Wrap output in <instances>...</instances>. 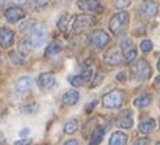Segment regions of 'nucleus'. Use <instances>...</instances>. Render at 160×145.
Returning a JSON list of instances; mask_svg holds the SVG:
<instances>
[{"mask_svg": "<svg viewBox=\"0 0 160 145\" xmlns=\"http://www.w3.org/2000/svg\"><path fill=\"white\" fill-rule=\"evenodd\" d=\"M128 22H130L128 13L127 12H118V13L111 16L110 22H108V27H110L112 35H120L128 26Z\"/></svg>", "mask_w": 160, "mask_h": 145, "instance_id": "f257e3e1", "label": "nucleus"}, {"mask_svg": "<svg viewBox=\"0 0 160 145\" xmlns=\"http://www.w3.org/2000/svg\"><path fill=\"white\" fill-rule=\"evenodd\" d=\"M95 17L91 15H78L75 16L74 22L71 23L72 25V33L74 35H81L84 33V32H87L88 29H91V27L95 25Z\"/></svg>", "mask_w": 160, "mask_h": 145, "instance_id": "f03ea898", "label": "nucleus"}, {"mask_svg": "<svg viewBox=\"0 0 160 145\" xmlns=\"http://www.w3.org/2000/svg\"><path fill=\"white\" fill-rule=\"evenodd\" d=\"M102 106L107 109H118L123 106L124 104V93L121 91L116 89L111 92H107L101 99Z\"/></svg>", "mask_w": 160, "mask_h": 145, "instance_id": "7ed1b4c3", "label": "nucleus"}, {"mask_svg": "<svg viewBox=\"0 0 160 145\" xmlns=\"http://www.w3.org/2000/svg\"><path fill=\"white\" fill-rule=\"evenodd\" d=\"M152 75V69H150V65L146 62V60H137L134 63L133 69H131V76H133L134 81L137 82H144L150 78Z\"/></svg>", "mask_w": 160, "mask_h": 145, "instance_id": "20e7f679", "label": "nucleus"}, {"mask_svg": "<svg viewBox=\"0 0 160 145\" xmlns=\"http://www.w3.org/2000/svg\"><path fill=\"white\" fill-rule=\"evenodd\" d=\"M91 79H92V69H91V68H85V69L82 71V73L71 75V76L68 78V81H69V83H71L72 86L79 88V86H84V85H87V83H89Z\"/></svg>", "mask_w": 160, "mask_h": 145, "instance_id": "39448f33", "label": "nucleus"}, {"mask_svg": "<svg viewBox=\"0 0 160 145\" xmlns=\"http://www.w3.org/2000/svg\"><path fill=\"white\" fill-rule=\"evenodd\" d=\"M110 42V35H107L104 30H95L89 36V45L94 49H104Z\"/></svg>", "mask_w": 160, "mask_h": 145, "instance_id": "423d86ee", "label": "nucleus"}, {"mask_svg": "<svg viewBox=\"0 0 160 145\" xmlns=\"http://www.w3.org/2000/svg\"><path fill=\"white\" fill-rule=\"evenodd\" d=\"M140 13L146 19L156 17L157 13H159V4L154 0H143L142 6H140Z\"/></svg>", "mask_w": 160, "mask_h": 145, "instance_id": "0eeeda50", "label": "nucleus"}, {"mask_svg": "<svg viewBox=\"0 0 160 145\" xmlns=\"http://www.w3.org/2000/svg\"><path fill=\"white\" fill-rule=\"evenodd\" d=\"M26 16V12L23 10L22 7L19 6H10L4 10V17L8 20L9 23H18L20 20H23Z\"/></svg>", "mask_w": 160, "mask_h": 145, "instance_id": "6e6552de", "label": "nucleus"}, {"mask_svg": "<svg viewBox=\"0 0 160 145\" xmlns=\"http://www.w3.org/2000/svg\"><path fill=\"white\" fill-rule=\"evenodd\" d=\"M46 36H48V35H46V30L45 29H42V27H35V29L29 33L28 39H29V42L32 43V48L36 49L45 43Z\"/></svg>", "mask_w": 160, "mask_h": 145, "instance_id": "1a4fd4ad", "label": "nucleus"}, {"mask_svg": "<svg viewBox=\"0 0 160 145\" xmlns=\"http://www.w3.org/2000/svg\"><path fill=\"white\" fill-rule=\"evenodd\" d=\"M38 86L41 88L42 91H51L52 88L56 86V78L53 76V73H49V72H45L38 76Z\"/></svg>", "mask_w": 160, "mask_h": 145, "instance_id": "9d476101", "label": "nucleus"}, {"mask_svg": "<svg viewBox=\"0 0 160 145\" xmlns=\"http://www.w3.org/2000/svg\"><path fill=\"white\" fill-rule=\"evenodd\" d=\"M77 7L82 12H95V13H101L104 10L100 0H78Z\"/></svg>", "mask_w": 160, "mask_h": 145, "instance_id": "9b49d317", "label": "nucleus"}, {"mask_svg": "<svg viewBox=\"0 0 160 145\" xmlns=\"http://www.w3.org/2000/svg\"><path fill=\"white\" fill-rule=\"evenodd\" d=\"M15 42V32L9 27H0V46L3 49H9L13 46Z\"/></svg>", "mask_w": 160, "mask_h": 145, "instance_id": "f8f14e48", "label": "nucleus"}, {"mask_svg": "<svg viewBox=\"0 0 160 145\" xmlns=\"http://www.w3.org/2000/svg\"><path fill=\"white\" fill-rule=\"evenodd\" d=\"M30 89H32V79H30L29 76H20V78L15 82V91L20 96L26 95Z\"/></svg>", "mask_w": 160, "mask_h": 145, "instance_id": "ddd939ff", "label": "nucleus"}, {"mask_svg": "<svg viewBox=\"0 0 160 145\" xmlns=\"http://www.w3.org/2000/svg\"><path fill=\"white\" fill-rule=\"evenodd\" d=\"M121 60H123V55H121L118 50H116V49L108 50V52L104 55V62L108 65V66H116V65H118Z\"/></svg>", "mask_w": 160, "mask_h": 145, "instance_id": "4468645a", "label": "nucleus"}, {"mask_svg": "<svg viewBox=\"0 0 160 145\" xmlns=\"http://www.w3.org/2000/svg\"><path fill=\"white\" fill-rule=\"evenodd\" d=\"M117 127L118 128H124V129H130L133 127V118L130 115V111L126 109L124 114L120 115V118L117 119Z\"/></svg>", "mask_w": 160, "mask_h": 145, "instance_id": "2eb2a0df", "label": "nucleus"}, {"mask_svg": "<svg viewBox=\"0 0 160 145\" xmlns=\"http://www.w3.org/2000/svg\"><path fill=\"white\" fill-rule=\"evenodd\" d=\"M127 141H128V137L127 134L121 132V131H116L111 134V138L108 141V145H127Z\"/></svg>", "mask_w": 160, "mask_h": 145, "instance_id": "dca6fc26", "label": "nucleus"}, {"mask_svg": "<svg viewBox=\"0 0 160 145\" xmlns=\"http://www.w3.org/2000/svg\"><path fill=\"white\" fill-rule=\"evenodd\" d=\"M79 101V92L78 91H67V92L62 95V104L68 105V106H72Z\"/></svg>", "mask_w": 160, "mask_h": 145, "instance_id": "f3484780", "label": "nucleus"}, {"mask_svg": "<svg viewBox=\"0 0 160 145\" xmlns=\"http://www.w3.org/2000/svg\"><path fill=\"white\" fill-rule=\"evenodd\" d=\"M154 128H156V121H154L153 118H146L138 124V131H140L142 134H146V135L150 134V132H153Z\"/></svg>", "mask_w": 160, "mask_h": 145, "instance_id": "a211bd4d", "label": "nucleus"}, {"mask_svg": "<svg viewBox=\"0 0 160 145\" xmlns=\"http://www.w3.org/2000/svg\"><path fill=\"white\" fill-rule=\"evenodd\" d=\"M105 135V129L102 127H97L94 129V132L91 134V138H89L88 145H100V142L102 141V138Z\"/></svg>", "mask_w": 160, "mask_h": 145, "instance_id": "6ab92c4d", "label": "nucleus"}, {"mask_svg": "<svg viewBox=\"0 0 160 145\" xmlns=\"http://www.w3.org/2000/svg\"><path fill=\"white\" fill-rule=\"evenodd\" d=\"M136 58H137V49L134 48L133 45L128 46L127 49H124V50H123V60H124V63H133L134 60H136Z\"/></svg>", "mask_w": 160, "mask_h": 145, "instance_id": "aec40b11", "label": "nucleus"}, {"mask_svg": "<svg viewBox=\"0 0 160 145\" xmlns=\"http://www.w3.org/2000/svg\"><path fill=\"white\" fill-rule=\"evenodd\" d=\"M152 104V96L150 95H140V96L134 98L133 105L136 108H147Z\"/></svg>", "mask_w": 160, "mask_h": 145, "instance_id": "412c9836", "label": "nucleus"}, {"mask_svg": "<svg viewBox=\"0 0 160 145\" xmlns=\"http://www.w3.org/2000/svg\"><path fill=\"white\" fill-rule=\"evenodd\" d=\"M18 50L22 53L23 56H28L30 52H32V50H33V48H32V43L29 42V39H28V37H25V39H23V40L19 43V49H18Z\"/></svg>", "mask_w": 160, "mask_h": 145, "instance_id": "4be33fe9", "label": "nucleus"}, {"mask_svg": "<svg viewBox=\"0 0 160 145\" xmlns=\"http://www.w3.org/2000/svg\"><path fill=\"white\" fill-rule=\"evenodd\" d=\"M77 129H78V121H75V119H69V121H67L65 125H63V132H65V134L72 135L77 132Z\"/></svg>", "mask_w": 160, "mask_h": 145, "instance_id": "5701e85b", "label": "nucleus"}, {"mask_svg": "<svg viewBox=\"0 0 160 145\" xmlns=\"http://www.w3.org/2000/svg\"><path fill=\"white\" fill-rule=\"evenodd\" d=\"M61 50H62V46L55 42V43H51V45L46 48V50H45V56H46V58H51V56L58 55Z\"/></svg>", "mask_w": 160, "mask_h": 145, "instance_id": "b1692460", "label": "nucleus"}, {"mask_svg": "<svg viewBox=\"0 0 160 145\" xmlns=\"http://www.w3.org/2000/svg\"><path fill=\"white\" fill-rule=\"evenodd\" d=\"M68 27H69V15H62L58 19V29L62 33H65L68 30Z\"/></svg>", "mask_w": 160, "mask_h": 145, "instance_id": "393cba45", "label": "nucleus"}, {"mask_svg": "<svg viewBox=\"0 0 160 145\" xmlns=\"http://www.w3.org/2000/svg\"><path fill=\"white\" fill-rule=\"evenodd\" d=\"M49 4H51L49 0H32V7L36 12H41V10H43V9H46Z\"/></svg>", "mask_w": 160, "mask_h": 145, "instance_id": "a878e982", "label": "nucleus"}, {"mask_svg": "<svg viewBox=\"0 0 160 145\" xmlns=\"http://www.w3.org/2000/svg\"><path fill=\"white\" fill-rule=\"evenodd\" d=\"M20 112L23 115H33L38 112V104H29V105H25L20 108Z\"/></svg>", "mask_w": 160, "mask_h": 145, "instance_id": "bb28decb", "label": "nucleus"}, {"mask_svg": "<svg viewBox=\"0 0 160 145\" xmlns=\"http://www.w3.org/2000/svg\"><path fill=\"white\" fill-rule=\"evenodd\" d=\"M25 58L26 56H23L22 53L19 52V50H16V52H12L10 53V60L13 62L15 65H22L23 62H25Z\"/></svg>", "mask_w": 160, "mask_h": 145, "instance_id": "cd10ccee", "label": "nucleus"}, {"mask_svg": "<svg viewBox=\"0 0 160 145\" xmlns=\"http://www.w3.org/2000/svg\"><path fill=\"white\" fill-rule=\"evenodd\" d=\"M112 2H114V6H116L117 9L124 10V9H127L128 6H130L133 0H112Z\"/></svg>", "mask_w": 160, "mask_h": 145, "instance_id": "c85d7f7f", "label": "nucleus"}, {"mask_svg": "<svg viewBox=\"0 0 160 145\" xmlns=\"http://www.w3.org/2000/svg\"><path fill=\"white\" fill-rule=\"evenodd\" d=\"M140 49H142V52L144 53H149L150 50L153 49V42L149 40V39H144V40L140 43Z\"/></svg>", "mask_w": 160, "mask_h": 145, "instance_id": "c756f323", "label": "nucleus"}, {"mask_svg": "<svg viewBox=\"0 0 160 145\" xmlns=\"http://www.w3.org/2000/svg\"><path fill=\"white\" fill-rule=\"evenodd\" d=\"M118 46H120V49H121V50H124V49H127V48H128V46H131V42H130V39H128V37H126V36L120 37V40H118Z\"/></svg>", "mask_w": 160, "mask_h": 145, "instance_id": "7c9ffc66", "label": "nucleus"}, {"mask_svg": "<svg viewBox=\"0 0 160 145\" xmlns=\"http://www.w3.org/2000/svg\"><path fill=\"white\" fill-rule=\"evenodd\" d=\"M35 27H36V20H35V19H30V20L26 22V25H23L22 26V30H29V33H30Z\"/></svg>", "mask_w": 160, "mask_h": 145, "instance_id": "2f4dec72", "label": "nucleus"}, {"mask_svg": "<svg viewBox=\"0 0 160 145\" xmlns=\"http://www.w3.org/2000/svg\"><path fill=\"white\" fill-rule=\"evenodd\" d=\"M32 141H30L29 138H22V139H19V141L15 142V145H30Z\"/></svg>", "mask_w": 160, "mask_h": 145, "instance_id": "473e14b6", "label": "nucleus"}, {"mask_svg": "<svg viewBox=\"0 0 160 145\" xmlns=\"http://www.w3.org/2000/svg\"><path fill=\"white\" fill-rule=\"evenodd\" d=\"M149 144V138H140L134 142V145H147Z\"/></svg>", "mask_w": 160, "mask_h": 145, "instance_id": "72a5a7b5", "label": "nucleus"}, {"mask_svg": "<svg viewBox=\"0 0 160 145\" xmlns=\"http://www.w3.org/2000/svg\"><path fill=\"white\" fill-rule=\"evenodd\" d=\"M126 79H127V76L124 72H120V73L117 75V81L118 82H126Z\"/></svg>", "mask_w": 160, "mask_h": 145, "instance_id": "f704fd0d", "label": "nucleus"}, {"mask_svg": "<svg viewBox=\"0 0 160 145\" xmlns=\"http://www.w3.org/2000/svg\"><path fill=\"white\" fill-rule=\"evenodd\" d=\"M95 105H97V101H92V102H91V104H89V105H87L85 111H87V112H88V114H89V112L92 111V108H94V106H95Z\"/></svg>", "mask_w": 160, "mask_h": 145, "instance_id": "c9c22d12", "label": "nucleus"}, {"mask_svg": "<svg viewBox=\"0 0 160 145\" xmlns=\"http://www.w3.org/2000/svg\"><path fill=\"white\" fill-rule=\"evenodd\" d=\"M63 145H79V142L77 139H68V141L63 142Z\"/></svg>", "mask_w": 160, "mask_h": 145, "instance_id": "e433bc0d", "label": "nucleus"}, {"mask_svg": "<svg viewBox=\"0 0 160 145\" xmlns=\"http://www.w3.org/2000/svg\"><path fill=\"white\" fill-rule=\"evenodd\" d=\"M101 79H102V75H97V78H95V82L91 83V86H97L98 83H101Z\"/></svg>", "mask_w": 160, "mask_h": 145, "instance_id": "4c0bfd02", "label": "nucleus"}, {"mask_svg": "<svg viewBox=\"0 0 160 145\" xmlns=\"http://www.w3.org/2000/svg\"><path fill=\"white\" fill-rule=\"evenodd\" d=\"M26 134H29V129H28V128H25V129L20 131V135H26Z\"/></svg>", "mask_w": 160, "mask_h": 145, "instance_id": "58836bf2", "label": "nucleus"}, {"mask_svg": "<svg viewBox=\"0 0 160 145\" xmlns=\"http://www.w3.org/2000/svg\"><path fill=\"white\" fill-rule=\"evenodd\" d=\"M154 85H156V86L160 85V76H157V78H156V82H154Z\"/></svg>", "mask_w": 160, "mask_h": 145, "instance_id": "ea45409f", "label": "nucleus"}, {"mask_svg": "<svg viewBox=\"0 0 160 145\" xmlns=\"http://www.w3.org/2000/svg\"><path fill=\"white\" fill-rule=\"evenodd\" d=\"M4 3H6V0H0V9L4 6Z\"/></svg>", "mask_w": 160, "mask_h": 145, "instance_id": "a19ab883", "label": "nucleus"}, {"mask_svg": "<svg viewBox=\"0 0 160 145\" xmlns=\"http://www.w3.org/2000/svg\"><path fill=\"white\" fill-rule=\"evenodd\" d=\"M157 69L160 71V59H159V62H157Z\"/></svg>", "mask_w": 160, "mask_h": 145, "instance_id": "79ce46f5", "label": "nucleus"}, {"mask_svg": "<svg viewBox=\"0 0 160 145\" xmlns=\"http://www.w3.org/2000/svg\"><path fill=\"white\" fill-rule=\"evenodd\" d=\"M154 145H160V142H157V144H154Z\"/></svg>", "mask_w": 160, "mask_h": 145, "instance_id": "37998d69", "label": "nucleus"}, {"mask_svg": "<svg viewBox=\"0 0 160 145\" xmlns=\"http://www.w3.org/2000/svg\"><path fill=\"white\" fill-rule=\"evenodd\" d=\"M159 99H160V93H159Z\"/></svg>", "mask_w": 160, "mask_h": 145, "instance_id": "c03bdc74", "label": "nucleus"}]
</instances>
